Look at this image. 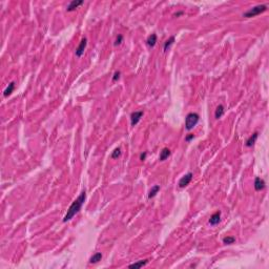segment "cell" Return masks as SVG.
<instances>
[{
  "mask_svg": "<svg viewBox=\"0 0 269 269\" xmlns=\"http://www.w3.org/2000/svg\"><path fill=\"white\" fill-rule=\"evenodd\" d=\"M86 44H87V39L86 38H83L75 52V55L77 56V57H81V56L83 55L84 51H85V47H86Z\"/></svg>",
  "mask_w": 269,
  "mask_h": 269,
  "instance_id": "5b68a950",
  "label": "cell"
},
{
  "mask_svg": "<svg viewBox=\"0 0 269 269\" xmlns=\"http://www.w3.org/2000/svg\"><path fill=\"white\" fill-rule=\"evenodd\" d=\"M121 156V149L120 148H116L115 151L112 153V159H117V158H119V157Z\"/></svg>",
  "mask_w": 269,
  "mask_h": 269,
  "instance_id": "ffe728a7",
  "label": "cell"
},
{
  "mask_svg": "<svg viewBox=\"0 0 269 269\" xmlns=\"http://www.w3.org/2000/svg\"><path fill=\"white\" fill-rule=\"evenodd\" d=\"M157 42V35L156 34H151V35L148 36L147 40H146V43L149 47H153L156 45Z\"/></svg>",
  "mask_w": 269,
  "mask_h": 269,
  "instance_id": "30bf717a",
  "label": "cell"
},
{
  "mask_svg": "<svg viewBox=\"0 0 269 269\" xmlns=\"http://www.w3.org/2000/svg\"><path fill=\"white\" fill-rule=\"evenodd\" d=\"M223 114H224V106L223 105H219L217 107V110H216L214 117H216V119H220L223 116Z\"/></svg>",
  "mask_w": 269,
  "mask_h": 269,
  "instance_id": "e0dca14e",
  "label": "cell"
},
{
  "mask_svg": "<svg viewBox=\"0 0 269 269\" xmlns=\"http://www.w3.org/2000/svg\"><path fill=\"white\" fill-rule=\"evenodd\" d=\"M199 115L196 113H190L188 114L187 116H186V119H185V127L187 130H191L192 128L196 126V125L198 124V122H199Z\"/></svg>",
  "mask_w": 269,
  "mask_h": 269,
  "instance_id": "7a4b0ae2",
  "label": "cell"
},
{
  "mask_svg": "<svg viewBox=\"0 0 269 269\" xmlns=\"http://www.w3.org/2000/svg\"><path fill=\"white\" fill-rule=\"evenodd\" d=\"M146 156H147V153H146V151H144V153H143L141 156H140V160H141V161H144V160L146 159Z\"/></svg>",
  "mask_w": 269,
  "mask_h": 269,
  "instance_id": "cb8c5ba5",
  "label": "cell"
},
{
  "mask_svg": "<svg viewBox=\"0 0 269 269\" xmlns=\"http://www.w3.org/2000/svg\"><path fill=\"white\" fill-rule=\"evenodd\" d=\"M101 259H102L101 252H97V253H95V255L90 259V263L96 264V263H98L99 261H101Z\"/></svg>",
  "mask_w": 269,
  "mask_h": 269,
  "instance_id": "9a60e30c",
  "label": "cell"
},
{
  "mask_svg": "<svg viewBox=\"0 0 269 269\" xmlns=\"http://www.w3.org/2000/svg\"><path fill=\"white\" fill-rule=\"evenodd\" d=\"M220 218H221V211L214 212V214L210 217V219H209V224H210V225H217V224H219L221 220Z\"/></svg>",
  "mask_w": 269,
  "mask_h": 269,
  "instance_id": "9c48e42d",
  "label": "cell"
},
{
  "mask_svg": "<svg viewBox=\"0 0 269 269\" xmlns=\"http://www.w3.org/2000/svg\"><path fill=\"white\" fill-rule=\"evenodd\" d=\"M159 190H160V186L159 185H155L151 189V191H149V194H148V198H149V199L153 198L157 194H158V192H159Z\"/></svg>",
  "mask_w": 269,
  "mask_h": 269,
  "instance_id": "ac0fdd59",
  "label": "cell"
},
{
  "mask_svg": "<svg viewBox=\"0 0 269 269\" xmlns=\"http://www.w3.org/2000/svg\"><path fill=\"white\" fill-rule=\"evenodd\" d=\"M181 15H183V12H178L175 14V17H179V16H181Z\"/></svg>",
  "mask_w": 269,
  "mask_h": 269,
  "instance_id": "d4e9b609",
  "label": "cell"
},
{
  "mask_svg": "<svg viewBox=\"0 0 269 269\" xmlns=\"http://www.w3.org/2000/svg\"><path fill=\"white\" fill-rule=\"evenodd\" d=\"M123 42V36L122 35H118L117 36V39H116V41H115V45H120V44Z\"/></svg>",
  "mask_w": 269,
  "mask_h": 269,
  "instance_id": "44dd1931",
  "label": "cell"
},
{
  "mask_svg": "<svg viewBox=\"0 0 269 269\" xmlns=\"http://www.w3.org/2000/svg\"><path fill=\"white\" fill-rule=\"evenodd\" d=\"M85 199H86V192L84 190V191H82L81 194H80V196L72 203V205L70 206V208L67 210L66 214L64 216L63 222H67V221L72 220L73 218L78 214L79 211H80V209H81L82 205H83L84 202H85Z\"/></svg>",
  "mask_w": 269,
  "mask_h": 269,
  "instance_id": "6da1fadb",
  "label": "cell"
},
{
  "mask_svg": "<svg viewBox=\"0 0 269 269\" xmlns=\"http://www.w3.org/2000/svg\"><path fill=\"white\" fill-rule=\"evenodd\" d=\"M266 10H267V5H265V4H260V5L255 6V8H252V9L248 10L247 12L244 13V14H243V17H246V18L255 17V16H257V15H260L261 13L265 12Z\"/></svg>",
  "mask_w": 269,
  "mask_h": 269,
  "instance_id": "3957f363",
  "label": "cell"
},
{
  "mask_svg": "<svg viewBox=\"0 0 269 269\" xmlns=\"http://www.w3.org/2000/svg\"><path fill=\"white\" fill-rule=\"evenodd\" d=\"M142 116H143V112H135V113L131 114L130 115V123H131V125L135 126V125L138 124Z\"/></svg>",
  "mask_w": 269,
  "mask_h": 269,
  "instance_id": "8992f818",
  "label": "cell"
},
{
  "mask_svg": "<svg viewBox=\"0 0 269 269\" xmlns=\"http://www.w3.org/2000/svg\"><path fill=\"white\" fill-rule=\"evenodd\" d=\"M192 177H194V175L191 174V172H188V174H186L185 176H183L182 178L180 179V181H179V187L180 188H184L185 186H187L188 184L191 182Z\"/></svg>",
  "mask_w": 269,
  "mask_h": 269,
  "instance_id": "277c9868",
  "label": "cell"
},
{
  "mask_svg": "<svg viewBox=\"0 0 269 269\" xmlns=\"http://www.w3.org/2000/svg\"><path fill=\"white\" fill-rule=\"evenodd\" d=\"M257 137H259V133H252V136H250L248 138V140L246 141V146H248V147H250V146H252V145L255 144V140L257 139Z\"/></svg>",
  "mask_w": 269,
  "mask_h": 269,
  "instance_id": "7c38bea8",
  "label": "cell"
},
{
  "mask_svg": "<svg viewBox=\"0 0 269 269\" xmlns=\"http://www.w3.org/2000/svg\"><path fill=\"white\" fill-rule=\"evenodd\" d=\"M194 138V135H191V133H189L188 136H186V138H185V141H187V142H189L190 140H192Z\"/></svg>",
  "mask_w": 269,
  "mask_h": 269,
  "instance_id": "603a6c76",
  "label": "cell"
},
{
  "mask_svg": "<svg viewBox=\"0 0 269 269\" xmlns=\"http://www.w3.org/2000/svg\"><path fill=\"white\" fill-rule=\"evenodd\" d=\"M265 188V181L263 179H261L259 177H257L255 179V189L257 191H260Z\"/></svg>",
  "mask_w": 269,
  "mask_h": 269,
  "instance_id": "52a82bcc",
  "label": "cell"
},
{
  "mask_svg": "<svg viewBox=\"0 0 269 269\" xmlns=\"http://www.w3.org/2000/svg\"><path fill=\"white\" fill-rule=\"evenodd\" d=\"M235 242V239L233 237H226L223 239V243L225 245H230V244H233Z\"/></svg>",
  "mask_w": 269,
  "mask_h": 269,
  "instance_id": "d6986e66",
  "label": "cell"
},
{
  "mask_svg": "<svg viewBox=\"0 0 269 269\" xmlns=\"http://www.w3.org/2000/svg\"><path fill=\"white\" fill-rule=\"evenodd\" d=\"M81 4H83V1L82 0H73L72 2L67 5V12H72V11H75L78 6H80Z\"/></svg>",
  "mask_w": 269,
  "mask_h": 269,
  "instance_id": "ba28073f",
  "label": "cell"
},
{
  "mask_svg": "<svg viewBox=\"0 0 269 269\" xmlns=\"http://www.w3.org/2000/svg\"><path fill=\"white\" fill-rule=\"evenodd\" d=\"M147 262L148 261L147 260H141V261H138V262H136V263H133V264H130L129 266V268H135V269H137V268H141V267H143V266H145L146 264H147Z\"/></svg>",
  "mask_w": 269,
  "mask_h": 269,
  "instance_id": "8fae6325",
  "label": "cell"
},
{
  "mask_svg": "<svg viewBox=\"0 0 269 269\" xmlns=\"http://www.w3.org/2000/svg\"><path fill=\"white\" fill-rule=\"evenodd\" d=\"M170 156V151L168 148H163L161 153H160V161H164Z\"/></svg>",
  "mask_w": 269,
  "mask_h": 269,
  "instance_id": "5bb4252c",
  "label": "cell"
},
{
  "mask_svg": "<svg viewBox=\"0 0 269 269\" xmlns=\"http://www.w3.org/2000/svg\"><path fill=\"white\" fill-rule=\"evenodd\" d=\"M175 41H176V38H175L174 36H171V37L169 38V39H168V40L164 43V47H163V49H164V52H167L168 49L170 47V45H171L172 43H174Z\"/></svg>",
  "mask_w": 269,
  "mask_h": 269,
  "instance_id": "2e32d148",
  "label": "cell"
},
{
  "mask_svg": "<svg viewBox=\"0 0 269 269\" xmlns=\"http://www.w3.org/2000/svg\"><path fill=\"white\" fill-rule=\"evenodd\" d=\"M120 75H121V73L119 72V71L115 73V74H114V77H113V82H116L117 80L120 78Z\"/></svg>",
  "mask_w": 269,
  "mask_h": 269,
  "instance_id": "7402d4cb",
  "label": "cell"
},
{
  "mask_svg": "<svg viewBox=\"0 0 269 269\" xmlns=\"http://www.w3.org/2000/svg\"><path fill=\"white\" fill-rule=\"evenodd\" d=\"M14 88H15V82H11V83L8 85V87L4 90V92H3L4 97H8V96L11 95V94L14 92Z\"/></svg>",
  "mask_w": 269,
  "mask_h": 269,
  "instance_id": "4fadbf2b",
  "label": "cell"
}]
</instances>
